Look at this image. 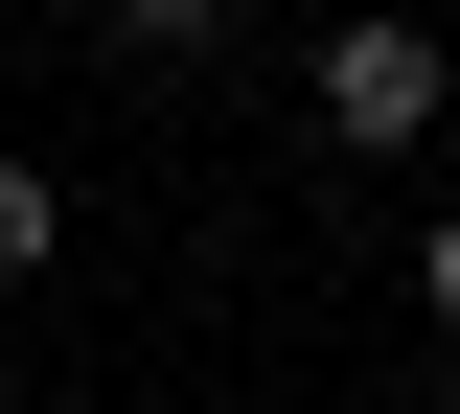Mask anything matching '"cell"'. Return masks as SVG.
Wrapping results in <instances>:
<instances>
[{
    "label": "cell",
    "mask_w": 460,
    "mask_h": 414,
    "mask_svg": "<svg viewBox=\"0 0 460 414\" xmlns=\"http://www.w3.org/2000/svg\"><path fill=\"white\" fill-rule=\"evenodd\" d=\"M438 138V23H323V162H414Z\"/></svg>",
    "instance_id": "6da1fadb"
},
{
    "label": "cell",
    "mask_w": 460,
    "mask_h": 414,
    "mask_svg": "<svg viewBox=\"0 0 460 414\" xmlns=\"http://www.w3.org/2000/svg\"><path fill=\"white\" fill-rule=\"evenodd\" d=\"M47 253H69V184L23 162V138H0V277H47Z\"/></svg>",
    "instance_id": "7a4b0ae2"
},
{
    "label": "cell",
    "mask_w": 460,
    "mask_h": 414,
    "mask_svg": "<svg viewBox=\"0 0 460 414\" xmlns=\"http://www.w3.org/2000/svg\"><path fill=\"white\" fill-rule=\"evenodd\" d=\"M115 47H138V69H208V47H230V0H115Z\"/></svg>",
    "instance_id": "3957f363"
},
{
    "label": "cell",
    "mask_w": 460,
    "mask_h": 414,
    "mask_svg": "<svg viewBox=\"0 0 460 414\" xmlns=\"http://www.w3.org/2000/svg\"><path fill=\"white\" fill-rule=\"evenodd\" d=\"M414 299H438V346H460V207H438V231H414Z\"/></svg>",
    "instance_id": "277c9868"
},
{
    "label": "cell",
    "mask_w": 460,
    "mask_h": 414,
    "mask_svg": "<svg viewBox=\"0 0 460 414\" xmlns=\"http://www.w3.org/2000/svg\"><path fill=\"white\" fill-rule=\"evenodd\" d=\"M438 47H460V0H438Z\"/></svg>",
    "instance_id": "5b68a950"
}]
</instances>
